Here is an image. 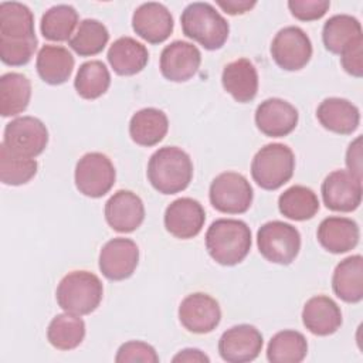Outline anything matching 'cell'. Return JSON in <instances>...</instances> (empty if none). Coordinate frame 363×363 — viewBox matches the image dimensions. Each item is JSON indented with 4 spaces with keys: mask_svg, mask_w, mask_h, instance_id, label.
<instances>
[{
    "mask_svg": "<svg viewBox=\"0 0 363 363\" xmlns=\"http://www.w3.org/2000/svg\"><path fill=\"white\" fill-rule=\"evenodd\" d=\"M271 55L279 68L299 71L312 57L311 38L301 27H284L272 38Z\"/></svg>",
    "mask_w": 363,
    "mask_h": 363,
    "instance_id": "30bf717a",
    "label": "cell"
},
{
    "mask_svg": "<svg viewBox=\"0 0 363 363\" xmlns=\"http://www.w3.org/2000/svg\"><path fill=\"white\" fill-rule=\"evenodd\" d=\"M115 362L129 363V362H143V363H157L159 356L155 347L142 340H129L119 346Z\"/></svg>",
    "mask_w": 363,
    "mask_h": 363,
    "instance_id": "f35d334b",
    "label": "cell"
},
{
    "mask_svg": "<svg viewBox=\"0 0 363 363\" xmlns=\"http://www.w3.org/2000/svg\"><path fill=\"white\" fill-rule=\"evenodd\" d=\"M38 40L27 38V40H4L0 38V58L6 65L21 67L30 62L35 50Z\"/></svg>",
    "mask_w": 363,
    "mask_h": 363,
    "instance_id": "74e56055",
    "label": "cell"
},
{
    "mask_svg": "<svg viewBox=\"0 0 363 363\" xmlns=\"http://www.w3.org/2000/svg\"><path fill=\"white\" fill-rule=\"evenodd\" d=\"M183 34L206 50L221 48L230 33L227 20L214 9L213 4L206 1H196L186 6L180 16Z\"/></svg>",
    "mask_w": 363,
    "mask_h": 363,
    "instance_id": "3957f363",
    "label": "cell"
},
{
    "mask_svg": "<svg viewBox=\"0 0 363 363\" xmlns=\"http://www.w3.org/2000/svg\"><path fill=\"white\" fill-rule=\"evenodd\" d=\"M306 337L292 329L275 333L267 346V359L271 363H299L306 357Z\"/></svg>",
    "mask_w": 363,
    "mask_h": 363,
    "instance_id": "d6a6232c",
    "label": "cell"
},
{
    "mask_svg": "<svg viewBox=\"0 0 363 363\" xmlns=\"http://www.w3.org/2000/svg\"><path fill=\"white\" fill-rule=\"evenodd\" d=\"M332 289L339 299L347 303H357L363 299L362 255H350L336 265L332 277Z\"/></svg>",
    "mask_w": 363,
    "mask_h": 363,
    "instance_id": "d4e9b609",
    "label": "cell"
},
{
    "mask_svg": "<svg viewBox=\"0 0 363 363\" xmlns=\"http://www.w3.org/2000/svg\"><path fill=\"white\" fill-rule=\"evenodd\" d=\"M3 143L11 152L34 159L47 147L48 130L38 118L18 116L6 125Z\"/></svg>",
    "mask_w": 363,
    "mask_h": 363,
    "instance_id": "9c48e42d",
    "label": "cell"
},
{
    "mask_svg": "<svg viewBox=\"0 0 363 363\" xmlns=\"http://www.w3.org/2000/svg\"><path fill=\"white\" fill-rule=\"evenodd\" d=\"M221 84L237 102H250L258 92L257 68L248 58L234 60L224 67Z\"/></svg>",
    "mask_w": 363,
    "mask_h": 363,
    "instance_id": "603a6c76",
    "label": "cell"
},
{
    "mask_svg": "<svg viewBox=\"0 0 363 363\" xmlns=\"http://www.w3.org/2000/svg\"><path fill=\"white\" fill-rule=\"evenodd\" d=\"M257 245L267 261L288 265L299 254L301 234L292 224L272 220L258 228Z\"/></svg>",
    "mask_w": 363,
    "mask_h": 363,
    "instance_id": "8992f818",
    "label": "cell"
},
{
    "mask_svg": "<svg viewBox=\"0 0 363 363\" xmlns=\"http://www.w3.org/2000/svg\"><path fill=\"white\" fill-rule=\"evenodd\" d=\"M330 7L329 0H289L291 14L301 21H313L322 18Z\"/></svg>",
    "mask_w": 363,
    "mask_h": 363,
    "instance_id": "ab89813d",
    "label": "cell"
},
{
    "mask_svg": "<svg viewBox=\"0 0 363 363\" xmlns=\"http://www.w3.org/2000/svg\"><path fill=\"white\" fill-rule=\"evenodd\" d=\"M174 27L173 16L169 9L156 1L140 4L132 16L133 31L150 44H160L166 41Z\"/></svg>",
    "mask_w": 363,
    "mask_h": 363,
    "instance_id": "e0dca14e",
    "label": "cell"
},
{
    "mask_svg": "<svg viewBox=\"0 0 363 363\" xmlns=\"http://www.w3.org/2000/svg\"><path fill=\"white\" fill-rule=\"evenodd\" d=\"M251 244V230L242 220L218 218L206 233L207 252L220 265L240 264L248 255Z\"/></svg>",
    "mask_w": 363,
    "mask_h": 363,
    "instance_id": "6da1fadb",
    "label": "cell"
},
{
    "mask_svg": "<svg viewBox=\"0 0 363 363\" xmlns=\"http://www.w3.org/2000/svg\"><path fill=\"white\" fill-rule=\"evenodd\" d=\"M295 170V155L284 143L262 146L251 162V176L264 190H277L288 183Z\"/></svg>",
    "mask_w": 363,
    "mask_h": 363,
    "instance_id": "5b68a950",
    "label": "cell"
},
{
    "mask_svg": "<svg viewBox=\"0 0 363 363\" xmlns=\"http://www.w3.org/2000/svg\"><path fill=\"white\" fill-rule=\"evenodd\" d=\"M77 24V10L69 4H57L43 14L40 30L43 37L50 41H69Z\"/></svg>",
    "mask_w": 363,
    "mask_h": 363,
    "instance_id": "e575fe53",
    "label": "cell"
},
{
    "mask_svg": "<svg viewBox=\"0 0 363 363\" xmlns=\"http://www.w3.org/2000/svg\"><path fill=\"white\" fill-rule=\"evenodd\" d=\"M316 118L319 123L330 132L352 135L359 128L360 111L354 104L345 98L330 96L319 104Z\"/></svg>",
    "mask_w": 363,
    "mask_h": 363,
    "instance_id": "7402d4cb",
    "label": "cell"
},
{
    "mask_svg": "<svg viewBox=\"0 0 363 363\" xmlns=\"http://www.w3.org/2000/svg\"><path fill=\"white\" fill-rule=\"evenodd\" d=\"M104 296L101 279L89 271H71L58 284L55 298L58 306L78 316L94 312Z\"/></svg>",
    "mask_w": 363,
    "mask_h": 363,
    "instance_id": "277c9868",
    "label": "cell"
},
{
    "mask_svg": "<svg viewBox=\"0 0 363 363\" xmlns=\"http://www.w3.org/2000/svg\"><path fill=\"white\" fill-rule=\"evenodd\" d=\"M163 221L173 237L189 240L196 237L204 227L206 211L200 201L191 197H180L166 207Z\"/></svg>",
    "mask_w": 363,
    "mask_h": 363,
    "instance_id": "2e32d148",
    "label": "cell"
},
{
    "mask_svg": "<svg viewBox=\"0 0 363 363\" xmlns=\"http://www.w3.org/2000/svg\"><path fill=\"white\" fill-rule=\"evenodd\" d=\"M340 64L352 77H363V40L356 41L340 54Z\"/></svg>",
    "mask_w": 363,
    "mask_h": 363,
    "instance_id": "60d3db41",
    "label": "cell"
},
{
    "mask_svg": "<svg viewBox=\"0 0 363 363\" xmlns=\"http://www.w3.org/2000/svg\"><path fill=\"white\" fill-rule=\"evenodd\" d=\"M109 85V69L99 60H91L81 64L74 79L75 91L84 99H96L102 96L108 91Z\"/></svg>",
    "mask_w": 363,
    "mask_h": 363,
    "instance_id": "836d02e7",
    "label": "cell"
},
{
    "mask_svg": "<svg viewBox=\"0 0 363 363\" xmlns=\"http://www.w3.org/2000/svg\"><path fill=\"white\" fill-rule=\"evenodd\" d=\"M85 337V322L74 313H60L52 318L47 329V339L58 350H72Z\"/></svg>",
    "mask_w": 363,
    "mask_h": 363,
    "instance_id": "1f68e13d",
    "label": "cell"
},
{
    "mask_svg": "<svg viewBox=\"0 0 363 363\" xmlns=\"http://www.w3.org/2000/svg\"><path fill=\"white\" fill-rule=\"evenodd\" d=\"M179 320L191 333H210L221 320V309L218 302L208 294L194 292L180 302Z\"/></svg>",
    "mask_w": 363,
    "mask_h": 363,
    "instance_id": "4fadbf2b",
    "label": "cell"
},
{
    "mask_svg": "<svg viewBox=\"0 0 363 363\" xmlns=\"http://www.w3.org/2000/svg\"><path fill=\"white\" fill-rule=\"evenodd\" d=\"M264 337L261 332L248 323L227 329L218 340V353L228 363H247L258 357L262 350Z\"/></svg>",
    "mask_w": 363,
    "mask_h": 363,
    "instance_id": "7c38bea8",
    "label": "cell"
},
{
    "mask_svg": "<svg viewBox=\"0 0 363 363\" xmlns=\"http://www.w3.org/2000/svg\"><path fill=\"white\" fill-rule=\"evenodd\" d=\"M106 58L118 75L129 77L140 72L147 65L149 51L142 43L125 35L111 44Z\"/></svg>",
    "mask_w": 363,
    "mask_h": 363,
    "instance_id": "cb8c5ba5",
    "label": "cell"
},
{
    "mask_svg": "<svg viewBox=\"0 0 363 363\" xmlns=\"http://www.w3.org/2000/svg\"><path fill=\"white\" fill-rule=\"evenodd\" d=\"M31 98V82L20 72H6L0 78V113L16 116L24 112Z\"/></svg>",
    "mask_w": 363,
    "mask_h": 363,
    "instance_id": "f546056e",
    "label": "cell"
},
{
    "mask_svg": "<svg viewBox=\"0 0 363 363\" xmlns=\"http://www.w3.org/2000/svg\"><path fill=\"white\" fill-rule=\"evenodd\" d=\"M75 186L86 197L105 196L115 184L116 172L111 159L101 152L85 153L75 166Z\"/></svg>",
    "mask_w": 363,
    "mask_h": 363,
    "instance_id": "ba28073f",
    "label": "cell"
},
{
    "mask_svg": "<svg viewBox=\"0 0 363 363\" xmlns=\"http://www.w3.org/2000/svg\"><path fill=\"white\" fill-rule=\"evenodd\" d=\"M72 54L61 45L45 44L40 48L35 60V68L40 78L50 85L67 82L74 69Z\"/></svg>",
    "mask_w": 363,
    "mask_h": 363,
    "instance_id": "484cf974",
    "label": "cell"
},
{
    "mask_svg": "<svg viewBox=\"0 0 363 363\" xmlns=\"http://www.w3.org/2000/svg\"><path fill=\"white\" fill-rule=\"evenodd\" d=\"M169 130L166 113L157 108H143L135 112L129 121L130 139L139 146H155L163 140Z\"/></svg>",
    "mask_w": 363,
    "mask_h": 363,
    "instance_id": "4316f807",
    "label": "cell"
},
{
    "mask_svg": "<svg viewBox=\"0 0 363 363\" xmlns=\"http://www.w3.org/2000/svg\"><path fill=\"white\" fill-rule=\"evenodd\" d=\"M201 64L200 50L187 41L176 40L160 52V72L172 82H186L193 78Z\"/></svg>",
    "mask_w": 363,
    "mask_h": 363,
    "instance_id": "9a60e30c",
    "label": "cell"
},
{
    "mask_svg": "<svg viewBox=\"0 0 363 363\" xmlns=\"http://www.w3.org/2000/svg\"><path fill=\"white\" fill-rule=\"evenodd\" d=\"M319 206L316 193L301 184L288 187L278 199V208L281 214L295 221L311 220L319 211Z\"/></svg>",
    "mask_w": 363,
    "mask_h": 363,
    "instance_id": "4dcf8cb0",
    "label": "cell"
},
{
    "mask_svg": "<svg viewBox=\"0 0 363 363\" xmlns=\"http://www.w3.org/2000/svg\"><path fill=\"white\" fill-rule=\"evenodd\" d=\"M33 11L18 1L0 3V38L27 40L34 38Z\"/></svg>",
    "mask_w": 363,
    "mask_h": 363,
    "instance_id": "f1b7e54d",
    "label": "cell"
},
{
    "mask_svg": "<svg viewBox=\"0 0 363 363\" xmlns=\"http://www.w3.org/2000/svg\"><path fill=\"white\" fill-rule=\"evenodd\" d=\"M347 172L362 179V136H357L346 150Z\"/></svg>",
    "mask_w": 363,
    "mask_h": 363,
    "instance_id": "b9f144b4",
    "label": "cell"
},
{
    "mask_svg": "<svg viewBox=\"0 0 363 363\" xmlns=\"http://www.w3.org/2000/svg\"><path fill=\"white\" fill-rule=\"evenodd\" d=\"M320 193L329 210L350 213L362 203V179L347 170H333L322 182Z\"/></svg>",
    "mask_w": 363,
    "mask_h": 363,
    "instance_id": "8fae6325",
    "label": "cell"
},
{
    "mask_svg": "<svg viewBox=\"0 0 363 363\" xmlns=\"http://www.w3.org/2000/svg\"><path fill=\"white\" fill-rule=\"evenodd\" d=\"M109 41V33L104 23L95 18L82 20L68 45L81 57H92L99 54Z\"/></svg>",
    "mask_w": 363,
    "mask_h": 363,
    "instance_id": "d590c367",
    "label": "cell"
},
{
    "mask_svg": "<svg viewBox=\"0 0 363 363\" xmlns=\"http://www.w3.org/2000/svg\"><path fill=\"white\" fill-rule=\"evenodd\" d=\"M147 180L162 194H176L187 189L193 179V162L177 146L159 147L149 159Z\"/></svg>",
    "mask_w": 363,
    "mask_h": 363,
    "instance_id": "7a4b0ae2",
    "label": "cell"
},
{
    "mask_svg": "<svg viewBox=\"0 0 363 363\" xmlns=\"http://www.w3.org/2000/svg\"><path fill=\"white\" fill-rule=\"evenodd\" d=\"M105 220L118 233H132L145 220L142 199L130 190L115 191L105 203Z\"/></svg>",
    "mask_w": 363,
    "mask_h": 363,
    "instance_id": "d6986e66",
    "label": "cell"
},
{
    "mask_svg": "<svg viewBox=\"0 0 363 363\" xmlns=\"http://www.w3.org/2000/svg\"><path fill=\"white\" fill-rule=\"evenodd\" d=\"M363 40L360 21L350 14H335L329 17L322 28V41L332 54H342L356 41Z\"/></svg>",
    "mask_w": 363,
    "mask_h": 363,
    "instance_id": "83f0119b",
    "label": "cell"
},
{
    "mask_svg": "<svg viewBox=\"0 0 363 363\" xmlns=\"http://www.w3.org/2000/svg\"><path fill=\"white\" fill-rule=\"evenodd\" d=\"M99 269L111 281L129 278L139 262V248L130 238L116 237L104 244L99 252Z\"/></svg>",
    "mask_w": 363,
    "mask_h": 363,
    "instance_id": "5bb4252c",
    "label": "cell"
},
{
    "mask_svg": "<svg viewBox=\"0 0 363 363\" xmlns=\"http://www.w3.org/2000/svg\"><path fill=\"white\" fill-rule=\"evenodd\" d=\"M217 6H220L227 14L235 16V14H244L250 11L257 1H250V0H217Z\"/></svg>",
    "mask_w": 363,
    "mask_h": 363,
    "instance_id": "7bdbcfd3",
    "label": "cell"
},
{
    "mask_svg": "<svg viewBox=\"0 0 363 363\" xmlns=\"http://www.w3.org/2000/svg\"><path fill=\"white\" fill-rule=\"evenodd\" d=\"M172 362L177 363V362H187V363H191V362H196V363H208L210 362V357L207 354H204L200 349H193V347H187V349H183L180 350L177 354L173 356Z\"/></svg>",
    "mask_w": 363,
    "mask_h": 363,
    "instance_id": "ee69618b",
    "label": "cell"
},
{
    "mask_svg": "<svg viewBox=\"0 0 363 363\" xmlns=\"http://www.w3.org/2000/svg\"><path fill=\"white\" fill-rule=\"evenodd\" d=\"M298 109L285 99L268 98L255 109L257 128L269 138H284L298 125Z\"/></svg>",
    "mask_w": 363,
    "mask_h": 363,
    "instance_id": "ac0fdd59",
    "label": "cell"
},
{
    "mask_svg": "<svg viewBox=\"0 0 363 363\" xmlns=\"http://www.w3.org/2000/svg\"><path fill=\"white\" fill-rule=\"evenodd\" d=\"M208 199L211 206L220 213L242 214L251 207L254 190L241 173L224 172L213 179Z\"/></svg>",
    "mask_w": 363,
    "mask_h": 363,
    "instance_id": "52a82bcc",
    "label": "cell"
},
{
    "mask_svg": "<svg viewBox=\"0 0 363 363\" xmlns=\"http://www.w3.org/2000/svg\"><path fill=\"white\" fill-rule=\"evenodd\" d=\"M35 159L11 152L3 142L0 145V180L3 184L21 186L37 174Z\"/></svg>",
    "mask_w": 363,
    "mask_h": 363,
    "instance_id": "8d00e7d4",
    "label": "cell"
},
{
    "mask_svg": "<svg viewBox=\"0 0 363 363\" xmlns=\"http://www.w3.org/2000/svg\"><path fill=\"white\" fill-rule=\"evenodd\" d=\"M316 237L319 244L332 254H343L353 250L360 238V230L354 220L330 216L320 221Z\"/></svg>",
    "mask_w": 363,
    "mask_h": 363,
    "instance_id": "ffe728a7",
    "label": "cell"
},
{
    "mask_svg": "<svg viewBox=\"0 0 363 363\" xmlns=\"http://www.w3.org/2000/svg\"><path fill=\"white\" fill-rule=\"evenodd\" d=\"M302 323L316 336H329L342 325L340 308L326 295L312 296L303 305Z\"/></svg>",
    "mask_w": 363,
    "mask_h": 363,
    "instance_id": "44dd1931",
    "label": "cell"
}]
</instances>
